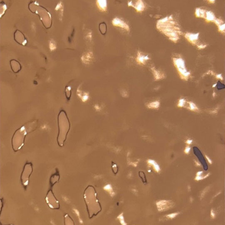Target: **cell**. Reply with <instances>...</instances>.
Returning <instances> with one entry per match:
<instances>
[{
	"label": "cell",
	"mask_w": 225,
	"mask_h": 225,
	"mask_svg": "<svg viewBox=\"0 0 225 225\" xmlns=\"http://www.w3.org/2000/svg\"><path fill=\"white\" fill-rule=\"evenodd\" d=\"M160 105L159 101H155L149 103L147 105V107L149 109H157Z\"/></svg>",
	"instance_id": "17"
},
{
	"label": "cell",
	"mask_w": 225,
	"mask_h": 225,
	"mask_svg": "<svg viewBox=\"0 0 225 225\" xmlns=\"http://www.w3.org/2000/svg\"><path fill=\"white\" fill-rule=\"evenodd\" d=\"M112 172L115 174H116L117 173L118 171V167L116 165V163H115L113 162H112Z\"/></svg>",
	"instance_id": "21"
},
{
	"label": "cell",
	"mask_w": 225,
	"mask_h": 225,
	"mask_svg": "<svg viewBox=\"0 0 225 225\" xmlns=\"http://www.w3.org/2000/svg\"><path fill=\"white\" fill-rule=\"evenodd\" d=\"M149 59L148 56H144L141 53H139L137 57V62L141 64H144L146 60Z\"/></svg>",
	"instance_id": "14"
},
{
	"label": "cell",
	"mask_w": 225,
	"mask_h": 225,
	"mask_svg": "<svg viewBox=\"0 0 225 225\" xmlns=\"http://www.w3.org/2000/svg\"><path fill=\"white\" fill-rule=\"evenodd\" d=\"M148 162L149 163H150V164H151L154 166V168H155V170L157 172H159V171H160V169L159 166V165H158L156 163V162H155V161L149 159V160L148 161Z\"/></svg>",
	"instance_id": "19"
},
{
	"label": "cell",
	"mask_w": 225,
	"mask_h": 225,
	"mask_svg": "<svg viewBox=\"0 0 225 225\" xmlns=\"http://www.w3.org/2000/svg\"><path fill=\"white\" fill-rule=\"evenodd\" d=\"M190 149H191V148L189 147H186V148L184 150V152L186 153V154H188L189 152H190Z\"/></svg>",
	"instance_id": "28"
},
{
	"label": "cell",
	"mask_w": 225,
	"mask_h": 225,
	"mask_svg": "<svg viewBox=\"0 0 225 225\" xmlns=\"http://www.w3.org/2000/svg\"><path fill=\"white\" fill-rule=\"evenodd\" d=\"M58 133L57 141L60 147H63L67 136L69 131L70 124L66 113L65 111L61 110L57 116Z\"/></svg>",
	"instance_id": "4"
},
{
	"label": "cell",
	"mask_w": 225,
	"mask_h": 225,
	"mask_svg": "<svg viewBox=\"0 0 225 225\" xmlns=\"http://www.w3.org/2000/svg\"><path fill=\"white\" fill-rule=\"evenodd\" d=\"M112 24L115 26L118 27L123 28L127 31H130V27L129 25L120 18H114L112 21Z\"/></svg>",
	"instance_id": "9"
},
{
	"label": "cell",
	"mask_w": 225,
	"mask_h": 225,
	"mask_svg": "<svg viewBox=\"0 0 225 225\" xmlns=\"http://www.w3.org/2000/svg\"><path fill=\"white\" fill-rule=\"evenodd\" d=\"M192 141H193L192 140H188L186 141V143H187V144H191V143L192 142Z\"/></svg>",
	"instance_id": "31"
},
{
	"label": "cell",
	"mask_w": 225,
	"mask_h": 225,
	"mask_svg": "<svg viewBox=\"0 0 225 225\" xmlns=\"http://www.w3.org/2000/svg\"><path fill=\"white\" fill-rule=\"evenodd\" d=\"M84 199L89 218L91 219L94 216H97L102 209L97 199V192L93 186L89 185L85 188L84 192Z\"/></svg>",
	"instance_id": "2"
},
{
	"label": "cell",
	"mask_w": 225,
	"mask_h": 225,
	"mask_svg": "<svg viewBox=\"0 0 225 225\" xmlns=\"http://www.w3.org/2000/svg\"><path fill=\"white\" fill-rule=\"evenodd\" d=\"M93 53H87V54H85L84 56H83L82 59L84 62H85V63H87L89 62H90V61L93 58Z\"/></svg>",
	"instance_id": "16"
},
{
	"label": "cell",
	"mask_w": 225,
	"mask_h": 225,
	"mask_svg": "<svg viewBox=\"0 0 225 225\" xmlns=\"http://www.w3.org/2000/svg\"><path fill=\"white\" fill-rule=\"evenodd\" d=\"M38 120L35 119L28 122L15 131L11 140L12 148L15 152H18L23 146L27 135L35 131L38 126Z\"/></svg>",
	"instance_id": "1"
},
{
	"label": "cell",
	"mask_w": 225,
	"mask_h": 225,
	"mask_svg": "<svg viewBox=\"0 0 225 225\" xmlns=\"http://www.w3.org/2000/svg\"><path fill=\"white\" fill-rule=\"evenodd\" d=\"M33 171L32 164L31 162L27 161L24 166L22 172L21 176V183L26 190L29 183L30 176Z\"/></svg>",
	"instance_id": "5"
},
{
	"label": "cell",
	"mask_w": 225,
	"mask_h": 225,
	"mask_svg": "<svg viewBox=\"0 0 225 225\" xmlns=\"http://www.w3.org/2000/svg\"><path fill=\"white\" fill-rule=\"evenodd\" d=\"M202 173H203V171H199V172H197V174H196V176H201V174H202Z\"/></svg>",
	"instance_id": "32"
},
{
	"label": "cell",
	"mask_w": 225,
	"mask_h": 225,
	"mask_svg": "<svg viewBox=\"0 0 225 225\" xmlns=\"http://www.w3.org/2000/svg\"><path fill=\"white\" fill-rule=\"evenodd\" d=\"M28 9L32 13L38 15L45 28L48 29L52 25V18L50 13L36 0L31 1L28 4Z\"/></svg>",
	"instance_id": "3"
},
{
	"label": "cell",
	"mask_w": 225,
	"mask_h": 225,
	"mask_svg": "<svg viewBox=\"0 0 225 225\" xmlns=\"http://www.w3.org/2000/svg\"><path fill=\"white\" fill-rule=\"evenodd\" d=\"M65 95L66 97L67 98L68 100H69L71 94V88L70 86H67L65 87Z\"/></svg>",
	"instance_id": "20"
},
{
	"label": "cell",
	"mask_w": 225,
	"mask_h": 225,
	"mask_svg": "<svg viewBox=\"0 0 225 225\" xmlns=\"http://www.w3.org/2000/svg\"><path fill=\"white\" fill-rule=\"evenodd\" d=\"M45 200L49 207L53 209H59L60 208L59 202L54 196L52 188L47 191Z\"/></svg>",
	"instance_id": "6"
},
{
	"label": "cell",
	"mask_w": 225,
	"mask_h": 225,
	"mask_svg": "<svg viewBox=\"0 0 225 225\" xmlns=\"http://www.w3.org/2000/svg\"><path fill=\"white\" fill-rule=\"evenodd\" d=\"M205 156H206V159H207V160L208 161V162H209V163H210V164H212V161H211V160H210V158H209V157H208V156L207 155H205Z\"/></svg>",
	"instance_id": "30"
},
{
	"label": "cell",
	"mask_w": 225,
	"mask_h": 225,
	"mask_svg": "<svg viewBox=\"0 0 225 225\" xmlns=\"http://www.w3.org/2000/svg\"><path fill=\"white\" fill-rule=\"evenodd\" d=\"M14 39L16 43L22 46H26L28 41L24 34L18 30H16L14 32Z\"/></svg>",
	"instance_id": "7"
},
{
	"label": "cell",
	"mask_w": 225,
	"mask_h": 225,
	"mask_svg": "<svg viewBox=\"0 0 225 225\" xmlns=\"http://www.w3.org/2000/svg\"><path fill=\"white\" fill-rule=\"evenodd\" d=\"M185 102L186 101L185 100H184V99H181V100H180L179 102L178 103V107H180V108H181V107H184V105H185Z\"/></svg>",
	"instance_id": "24"
},
{
	"label": "cell",
	"mask_w": 225,
	"mask_h": 225,
	"mask_svg": "<svg viewBox=\"0 0 225 225\" xmlns=\"http://www.w3.org/2000/svg\"><path fill=\"white\" fill-rule=\"evenodd\" d=\"M99 30L102 34H105L107 31V25L105 23H102L99 25Z\"/></svg>",
	"instance_id": "18"
},
{
	"label": "cell",
	"mask_w": 225,
	"mask_h": 225,
	"mask_svg": "<svg viewBox=\"0 0 225 225\" xmlns=\"http://www.w3.org/2000/svg\"><path fill=\"white\" fill-rule=\"evenodd\" d=\"M195 162L196 165L197 166H201V164H200V163H199V162H196V161H195Z\"/></svg>",
	"instance_id": "33"
},
{
	"label": "cell",
	"mask_w": 225,
	"mask_h": 225,
	"mask_svg": "<svg viewBox=\"0 0 225 225\" xmlns=\"http://www.w3.org/2000/svg\"><path fill=\"white\" fill-rule=\"evenodd\" d=\"M60 178V175L59 173V170L57 168L55 172L53 174L50 178L49 182H50V185L51 188H53L54 184L59 181Z\"/></svg>",
	"instance_id": "11"
},
{
	"label": "cell",
	"mask_w": 225,
	"mask_h": 225,
	"mask_svg": "<svg viewBox=\"0 0 225 225\" xmlns=\"http://www.w3.org/2000/svg\"><path fill=\"white\" fill-rule=\"evenodd\" d=\"M189 109L191 110L192 111H196L198 110L199 109L197 108V107L196 105L194 104V103L193 102H189Z\"/></svg>",
	"instance_id": "22"
},
{
	"label": "cell",
	"mask_w": 225,
	"mask_h": 225,
	"mask_svg": "<svg viewBox=\"0 0 225 225\" xmlns=\"http://www.w3.org/2000/svg\"><path fill=\"white\" fill-rule=\"evenodd\" d=\"M173 202L170 201L162 200L156 203L158 210L159 211L166 210L173 206Z\"/></svg>",
	"instance_id": "8"
},
{
	"label": "cell",
	"mask_w": 225,
	"mask_h": 225,
	"mask_svg": "<svg viewBox=\"0 0 225 225\" xmlns=\"http://www.w3.org/2000/svg\"><path fill=\"white\" fill-rule=\"evenodd\" d=\"M64 223L65 225H74V222L71 218L70 217L68 214H65L64 215Z\"/></svg>",
	"instance_id": "15"
},
{
	"label": "cell",
	"mask_w": 225,
	"mask_h": 225,
	"mask_svg": "<svg viewBox=\"0 0 225 225\" xmlns=\"http://www.w3.org/2000/svg\"><path fill=\"white\" fill-rule=\"evenodd\" d=\"M128 6H132L136 10L139 12H141L144 10V3L141 0L137 1V3L134 4L132 3V1L128 3Z\"/></svg>",
	"instance_id": "12"
},
{
	"label": "cell",
	"mask_w": 225,
	"mask_h": 225,
	"mask_svg": "<svg viewBox=\"0 0 225 225\" xmlns=\"http://www.w3.org/2000/svg\"><path fill=\"white\" fill-rule=\"evenodd\" d=\"M96 107H97V108H96L97 109H98V110H99V109H100V107H99L98 106H96Z\"/></svg>",
	"instance_id": "34"
},
{
	"label": "cell",
	"mask_w": 225,
	"mask_h": 225,
	"mask_svg": "<svg viewBox=\"0 0 225 225\" xmlns=\"http://www.w3.org/2000/svg\"><path fill=\"white\" fill-rule=\"evenodd\" d=\"M152 69L153 71H154V75H155V79H156V80H157V79H160V75H159V72H157V71H156L153 68H152Z\"/></svg>",
	"instance_id": "23"
},
{
	"label": "cell",
	"mask_w": 225,
	"mask_h": 225,
	"mask_svg": "<svg viewBox=\"0 0 225 225\" xmlns=\"http://www.w3.org/2000/svg\"><path fill=\"white\" fill-rule=\"evenodd\" d=\"M203 177H202L201 176H197L196 177V178H195V180H197V181H199V180H201L203 179Z\"/></svg>",
	"instance_id": "27"
},
{
	"label": "cell",
	"mask_w": 225,
	"mask_h": 225,
	"mask_svg": "<svg viewBox=\"0 0 225 225\" xmlns=\"http://www.w3.org/2000/svg\"><path fill=\"white\" fill-rule=\"evenodd\" d=\"M53 50H54L56 48V45L53 42H50V50H53Z\"/></svg>",
	"instance_id": "26"
},
{
	"label": "cell",
	"mask_w": 225,
	"mask_h": 225,
	"mask_svg": "<svg viewBox=\"0 0 225 225\" xmlns=\"http://www.w3.org/2000/svg\"><path fill=\"white\" fill-rule=\"evenodd\" d=\"M210 215L213 218H215V214L213 209H212L210 211Z\"/></svg>",
	"instance_id": "29"
},
{
	"label": "cell",
	"mask_w": 225,
	"mask_h": 225,
	"mask_svg": "<svg viewBox=\"0 0 225 225\" xmlns=\"http://www.w3.org/2000/svg\"><path fill=\"white\" fill-rule=\"evenodd\" d=\"M178 213H171V214L167 215V217H168V218H174L176 216H177L178 214Z\"/></svg>",
	"instance_id": "25"
},
{
	"label": "cell",
	"mask_w": 225,
	"mask_h": 225,
	"mask_svg": "<svg viewBox=\"0 0 225 225\" xmlns=\"http://www.w3.org/2000/svg\"><path fill=\"white\" fill-rule=\"evenodd\" d=\"M10 64L12 70L15 73H18L22 69V65L21 63L15 59L10 60Z\"/></svg>",
	"instance_id": "10"
},
{
	"label": "cell",
	"mask_w": 225,
	"mask_h": 225,
	"mask_svg": "<svg viewBox=\"0 0 225 225\" xmlns=\"http://www.w3.org/2000/svg\"><path fill=\"white\" fill-rule=\"evenodd\" d=\"M97 5L99 9L101 11L105 12L107 10V3L106 0H97Z\"/></svg>",
	"instance_id": "13"
}]
</instances>
